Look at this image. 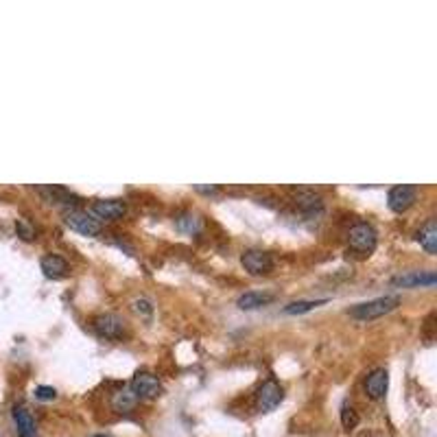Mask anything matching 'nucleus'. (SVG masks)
I'll use <instances>...</instances> for the list:
<instances>
[{"label":"nucleus","mask_w":437,"mask_h":437,"mask_svg":"<svg viewBox=\"0 0 437 437\" xmlns=\"http://www.w3.org/2000/svg\"><path fill=\"white\" fill-rule=\"evenodd\" d=\"M398 306H400V298L398 296H382V298H374L370 302L354 304L348 311V315L352 319H359V321H372V319H378L382 315L396 311Z\"/></svg>","instance_id":"f257e3e1"},{"label":"nucleus","mask_w":437,"mask_h":437,"mask_svg":"<svg viewBox=\"0 0 437 437\" xmlns=\"http://www.w3.org/2000/svg\"><path fill=\"white\" fill-rule=\"evenodd\" d=\"M64 223L70 230H75V232H79L83 236H99L103 232V223L99 221L92 212L77 210V208L64 212Z\"/></svg>","instance_id":"f03ea898"},{"label":"nucleus","mask_w":437,"mask_h":437,"mask_svg":"<svg viewBox=\"0 0 437 437\" xmlns=\"http://www.w3.org/2000/svg\"><path fill=\"white\" fill-rule=\"evenodd\" d=\"M376 243H378V234L374 230V226L366 223V221H359L350 228L348 232V245L350 249L359 251V254H370L376 249Z\"/></svg>","instance_id":"7ed1b4c3"},{"label":"nucleus","mask_w":437,"mask_h":437,"mask_svg":"<svg viewBox=\"0 0 437 437\" xmlns=\"http://www.w3.org/2000/svg\"><path fill=\"white\" fill-rule=\"evenodd\" d=\"M284 400V389L278 380H265L256 391V411L261 413H271L273 409H278L280 403Z\"/></svg>","instance_id":"20e7f679"},{"label":"nucleus","mask_w":437,"mask_h":437,"mask_svg":"<svg viewBox=\"0 0 437 437\" xmlns=\"http://www.w3.org/2000/svg\"><path fill=\"white\" fill-rule=\"evenodd\" d=\"M92 331L105 341H118L125 333V321L114 313H103L92 319Z\"/></svg>","instance_id":"39448f33"},{"label":"nucleus","mask_w":437,"mask_h":437,"mask_svg":"<svg viewBox=\"0 0 437 437\" xmlns=\"http://www.w3.org/2000/svg\"><path fill=\"white\" fill-rule=\"evenodd\" d=\"M132 391L136 398H144V400H153L162 394V382L155 374L151 372H136L132 378Z\"/></svg>","instance_id":"423d86ee"},{"label":"nucleus","mask_w":437,"mask_h":437,"mask_svg":"<svg viewBox=\"0 0 437 437\" xmlns=\"http://www.w3.org/2000/svg\"><path fill=\"white\" fill-rule=\"evenodd\" d=\"M415 197H417V188L415 186H411V184H398V186L389 188L387 206H389L391 212L403 214V212H407L415 204Z\"/></svg>","instance_id":"0eeeda50"},{"label":"nucleus","mask_w":437,"mask_h":437,"mask_svg":"<svg viewBox=\"0 0 437 437\" xmlns=\"http://www.w3.org/2000/svg\"><path fill=\"white\" fill-rule=\"evenodd\" d=\"M241 265L251 276H265V273L273 269V256L263 249H247L241 256Z\"/></svg>","instance_id":"6e6552de"},{"label":"nucleus","mask_w":437,"mask_h":437,"mask_svg":"<svg viewBox=\"0 0 437 437\" xmlns=\"http://www.w3.org/2000/svg\"><path fill=\"white\" fill-rule=\"evenodd\" d=\"M389 284L400 289H413V286H435L437 284V273L435 271H407L394 276Z\"/></svg>","instance_id":"1a4fd4ad"},{"label":"nucleus","mask_w":437,"mask_h":437,"mask_svg":"<svg viewBox=\"0 0 437 437\" xmlns=\"http://www.w3.org/2000/svg\"><path fill=\"white\" fill-rule=\"evenodd\" d=\"M127 212V204L123 199H97L92 204V214L99 218H105V221H118L120 216H125Z\"/></svg>","instance_id":"9d476101"},{"label":"nucleus","mask_w":437,"mask_h":437,"mask_svg":"<svg viewBox=\"0 0 437 437\" xmlns=\"http://www.w3.org/2000/svg\"><path fill=\"white\" fill-rule=\"evenodd\" d=\"M366 394H368V398H372V400H380V398H385V394H387V387H389V374H387V370L385 368H376V370H372L370 374H368V378H366Z\"/></svg>","instance_id":"9b49d317"},{"label":"nucleus","mask_w":437,"mask_h":437,"mask_svg":"<svg viewBox=\"0 0 437 437\" xmlns=\"http://www.w3.org/2000/svg\"><path fill=\"white\" fill-rule=\"evenodd\" d=\"M271 302H276V293H271V291H247V293L236 300V306L241 311H256V308L267 306Z\"/></svg>","instance_id":"f8f14e48"},{"label":"nucleus","mask_w":437,"mask_h":437,"mask_svg":"<svg viewBox=\"0 0 437 437\" xmlns=\"http://www.w3.org/2000/svg\"><path fill=\"white\" fill-rule=\"evenodd\" d=\"M13 424H15V433L18 437H35V420L31 411L25 405H15L13 407Z\"/></svg>","instance_id":"ddd939ff"},{"label":"nucleus","mask_w":437,"mask_h":437,"mask_svg":"<svg viewBox=\"0 0 437 437\" xmlns=\"http://www.w3.org/2000/svg\"><path fill=\"white\" fill-rule=\"evenodd\" d=\"M40 267L44 271V276L50 280H62L68 276V263L62 256H57V254H46L40 261Z\"/></svg>","instance_id":"4468645a"},{"label":"nucleus","mask_w":437,"mask_h":437,"mask_svg":"<svg viewBox=\"0 0 437 437\" xmlns=\"http://www.w3.org/2000/svg\"><path fill=\"white\" fill-rule=\"evenodd\" d=\"M415 241L424 247L426 254H437V223L435 218H429V221L415 232Z\"/></svg>","instance_id":"2eb2a0df"},{"label":"nucleus","mask_w":437,"mask_h":437,"mask_svg":"<svg viewBox=\"0 0 437 437\" xmlns=\"http://www.w3.org/2000/svg\"><path fill=\"white\" fill-rule=\"evenodd\" d=\"M296 204L304 212H315V210H321V206H324L321 197L313 190H298L296 193Z\"/></svg>","instance_id":"dca6fc26"},{"label":"nucleus","mask_w":437,"mask_h":437,"mask_svg":"<svg viewBox=\"0 0 437 437\" xmlns=\"http://www.w3.org/2000/svg\"><path fill=\"white\" fill-rule=\"evenodd\" d=\"M136 403H138V398L134 396L132 389H120V391H116V394L112 396V407H114V411H118V413L132 411V409L136 407Z\"/></svg>","instance_id":"f3484780"},{"label":"nucleus","mask_w":437,"mask_h":437,"mask_svg":"<svg viewBox=\"0 0 437 437\" xmlns=\"http://www.w3.org/2000/svg\"><path fill=\"white\" fill-rule=\"evenodd\" d=\"M328 300H298V302H291L284 306V313L286 315H302V313H308L313 311L317 306H324Z\"/></svg>","instance_id":"a211bd4d"},{"label":"nucleus","mask_w":437,"mask_h":437,"mask_svg":"<svg viewBox=\"0 0 437 437\" xmlns=\"http://www.w3.org/2000/svg\"><path fill=\"white\" fill-rule=\"evenodd\" d=\"M341 424H343L345 431H352L359 424V413L350 405H343L341 407Z\"/></svg>","instance_id":"6ab92c4d"},{"label":"nucleus","mask_w":437,"mask_h":437,"mask_svg":"<svg viewBox=\"0 0 437 437\" xmlns=\"http://www.w3.org/2000/svg\"><path fill=\"white\" fill-rule=\"evenodd\" d=\"M177 228H179L181 232L193 234V232L199 230V218H197L193 212H186V214H181V216L177 218Z\"/></svg>","instance_id":"aec40b11"},{"label":"nucleus","mask_w":437,"mask_h":437,"mask_svg":"<svg viewBox=\"0 0 437 437\" xmlns=\"http://www.w3.org/2000/svg\"><path fill=\"white\" fill-rule=\"evenodd\" d=\"M15 230H18V236H22L25 241H31L33 236H35L33 228L25 221V218H18V221H15Z\"/></svg>","instance_id":"412c9836"},{"label":"nucleus","mask_w":437,"mask_h":437,"mask_svg":"<svg viewBox=\"0 0 437 437\" xmlns=\"http://www.w3.org/2000/svg\"><path fill=\"white\" fill-rule=\"evenodd\" d=\"M132 306H134V311H136V313H142V315H151V313H153V306H151V302H149V300H144V298L136 300Z\"/></svg>","instance_id":"4be33fe9"},{"label":"nucleus","mask_w":437,"mask_h":437,"mask_svg":"<svg viewBox=\"0 0 437 437\" xmlns=\"http://www.w3.org/2000/svg\"><path fill=\"white\" fill-rule=\"evenodd\" d=\"M35 398H38V400H55V398H57V391H55V387L40 385L38 389H35Z\"/></svg>","instance_id":"5701e85b"},{"label":"nucleus","mask_w":437,"mask_h":437,"mask_svg":"<svg viewBox=\"0 0 437 437\" xmlns=\"http://www.w3.org/2000/svg\"><path fill=\"white\" fill-rule=\"evenodd\" d=\"M92 437H107V435H92Z\"/></svg>","instance_id":"b1692460"}]
</instances>
